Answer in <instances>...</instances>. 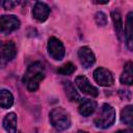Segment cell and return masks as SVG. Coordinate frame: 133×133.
I'll use <instances>...</instances> for the list:
<instances>
[{
    "instance_id": "1",
    "label": "cell",
    "mask_w": 133,
    "mask_h": 133,
    "mask_svg": "<svg viewBox=\"0 0 133 133\" xmlns=\"http://www.w3.org/2000/svg\"><path fill=\"white\" fill-rule=\"evenodd\" d=\"M45 78V69L42 62L39 61H35L33 63H31L25 75L23 78V82L26 85L27 89L30 91H35L38 86L39 83L42 82V80Z\"/></svg>"
},
{
    "instance_id": "2",
    "label": "cell",
    "mask_w": 133,
    "mask_h": 133,
    "mask_svg": "<svg viewBox=\"0 0 133 133\" xmlns=\"http://www.w3.org/2000/svg\"><path fill=\"white\" fill-rule=\"evenodd\" d=\"M115 121V110L111 105L104 104L95 118L94 123L98 128L106 129L113 125Z\"/></svg>"
},
{
    "instance_id": "3",
    "label": "cell",
    "mask_w": 133,
    "mask_h": 133,
    "mask_svg": "<svg viewBox=\"0 0 133 133\" xmlns=\"http://www.w3.org/2000/svg\"><path fill=\"white\" fill-rule=\"evenodd\" d=\"M50 122L52 126L58 131L66 130L71 126V118L69 113L60 107L54 108L50 112Z\"/></svg>"
},
{
    "instance_id": "4",
    "label": "cell",
    "mask_w": 133,
    "mask_h": 133,
    "mask_svg": "<svg viewBox=\"0 0 133 133\" xmlns=\"http://www.w3.org/2000/svg\"><path fill=\"white\" fill-rule=\"evenodd\" d=\"M20 27V20L16 16H0V32L2 33H10L17 30Z\"/></svg>"
},
{
    "instance_id": "5",
    "label": "cell",
    "mask_w": 133,
    "mask_h": 133,
    "mask_svg": "<svg viewBox=\"0 0 133 133\" xmlns=\"http://www.w3.org/2000/svg\"><path fill=\"white\" fill-rule=\"evenodd\" d=\"M48 53L54 60H61L65 50L62 43L56 37H50L48 41Z\"/></svg>"
},
{
    "instance_id": "6",
    "label": "cell",
    "mask_w": 133,
    "mask_h": 133,
    "mask_svg": "<svg viewBox=\"0 0 133 133\" xmlns=\"http://www.w3.org/2000/svg\"><path fill=\"white\" fill-rule=\"evenodd\" d=\"M94 78L98 84L101 86H111L113 84V75L110 71L104 68H98L94 72Z\"/></svg>"
},
{
    "instance_id": "7",
    "label": "cell",
    "mask_w": 133,
    "mask_h": 133,
    "mask_svg": "<svg viewBox=\"0 0 133 133\" xmlns=\"http://www.w3.org/2000/svg\"><path fill=\"white\" fill-rule=\"evenodd\" d=\"M75 82H76V85L78 86V88L83 94L91 96V97H97L98 96V94H99L98 89L94 85H91V83L89 82V80L85 76H78L75 79Z\"/></svg>"
},
{
    "instance_id": "8",
    "label": "cell",
    "mask_w": 133,
    "mask_h": 133,
    "mask_svg": "<svg viewBox=\"0 0 133 133\" xmlns=\"http://www.w3.org/2000/svg\"><path fill=\"white\" fill-rule=\"evenodd\" d=\"M78 57H79L81 64L85 69L90 68L96 61L95 54L88 47H81L78 51Z\"/></svg>"
},
{
    "instance_id": "9",
    "label": "cell",
    "mask_w": 133,
    "mask_h": 133,
    "mask_svg": "<svg viewBox=\"0 0 133 133\" xmlns=\"http://www.w3.org/2000/svg\"><path fill=\"white\" fill-rule=\"evenodd\" d=\"M50 15V7L44 2H36L32 9V16L39 22H44Z\"/></svg>"
},
{
    "instance_id": "10",
    "label": "cell",
    "mask_w": 133,
    "mask_h": 133,
    "mask_svg": "<svg viewBox=\"0 0 133 133\" xmlns=\"http://www.w3.org/2000/svg\"><path fill=\"white\" fill-rule=\"evenodd\" d=\"M17 50L12 42H6L3 44L2 50L0 52V63H6L10 61L16 56Z\"/></svg>"
},
{
    "instance_id": "11",
    "label": "cell",
    "mask_w": 133,
    "mask_h": 133,
    "mask_svg": "<svg viewBox=\"0 0 133 133\" xmlns=\"http://www.w3.org/2000/svg\"><path fill=\"white\" fill-rule=\"evenodd\" d=\"M97 108V103L94 101V100H88V99H85L83 100L80 105H79V113L83 116H89Z\"/></svg>"
},
{
    "instance_id": "12",
    "label": "cell",
    "mask_w": 133,
    "mask_h": 133,
    "mask_svg": "<svg viewBox=\"0 0 133 133\" xmlns=\"http://www.w3.org/2000/svg\"><path fill=\"white\" fill-rule=\"evenodd\" d=\"M17 115L14 112H10L5 115L3 119V127L7 133H16L17 132Z\"/></svg>"
},
{
    "instance_id": "13",
    "label": "cell",
    "mask_w": 133,
    "mask_h": 133,
    "mask_svg": "<svg viewBox=\"0 0 133 133\" xmlns=\"http://www.w3.org/2000/svg\"><path fill=\"white\" fill-rule=\"evenodd\" d=\"M119 80L123 84H127V85H131L133 83V70H132V62L131 61H129L125 64L124 72L121 75Z\"/></svg>"
},
{
    "instance_id": "14",
    "label": "cell",
    "mask_w": 133,
    "mask_h": 133,
    "mask_svg": "<svg viewBox=\"0 0 133 133\" xmlns=\"http://www.w3.org/2000/svg\"><path fill=\"white\" fill-rule=\"evenodd\" d=\"M14 104V96L7 89H0V107L9 108Z\"/></svg>"
},
{
    "instance_id": "15",
    "label": "cell",
    "mask_w": 133,
    "mask_h": 133,
    "mask_svg": "<svg viewBox=\"0 0 133 133\" xmlns=\"http://www.w3.org/2000/svg\"><path fill=\"white\" fill-rule=\"evenodd\" d=\"M111 18H112V21H113V25H114V29H115V32L117 34V36L119 38H122V35H123V19H122V15L119 11L117 10H113L111 12Z\"/></svg>"
},
{
    "instance_id": "16",
    "label": "cell",
    "mask_w": 133,
    "mask_h": 133,
    "mask_svg": "<svg viewBox=\"0 0 133 133\" xmlns=\"http://www.w3.org/2000/svg\"><path fill=\"white\" fill-rule=\"evenodd\" d=\"M63 87H64L65 96L68 97V99L70 101H79L80 100V96H79L78 91L76 90V88H75V86L73 85L72 82H70V81L64 82Z\"/></svg>"
},
{
    "instance_id": "17",
    "label": "cell",
    "mask_w": 133,
    "mask_h": 133,
    "mask_svg": "<svg viewBox=\"0 0 133 133\" xmlns=\"http://www.w3.org/2000/svg\"><path fill=\"white\" fill-rule=\"evenodd\" d=\"M133 107L131 105L125 107L122 112H121V119L123 123H125L128 126H132L133 125Z\"/></svg>"
},
{
    "instance_id": "18",
    "label": "cell",
    "mask_w": 133,
    "mask_h": 133,
    "mask_svg": "<svg viewBox=\"0 0 133 133\" xmlns=\"http://www.w3.org/2000/svg\"><path fill=\"white\" fill-rule=\"evenodd\" d=\"M132 12H129L128 18H127V23H126V28H125V35L127 38V46L131 50L132 49Z\"/></svg>"
},
{
    "instance_id": "19",
    "label": "cell",
    "mask_w": 133,
    "mask_h": 133,
    "mask_svg": "<svg viewBox=\"0 0 133 133\" xmlns=\"http://www.w3.org/2000/svg\"><path fill=\"white\" fill-rule=\"evenodd\" d=\"M75 71H76V66L72 62H66L57 69V73H59L61 75H71Z\"/></svg>"
},
{
    "instance_id": "20",
    "label": "cell",
    "mask_w": 133,
    "mask_h": 133,
    "mask_svg": "<svg viewBox=\"0 0 133 133\" xmlns=\"http://www.w3.org/2000/svg\"><path fill=\"white\" fill-rule=\"evenodd\" d=\"M95 20H96V23L99 25V26H105L107 24V18H106V15L102 11H99L95 15Z\"/></svg>"
},
{
    "instance_id": "21",
    "label": "cell",
    "mask_w": 133,
    "mask_h": 133,
    "mask_svg": "<svg viewBox=\"0 0 133 133\" xmlns=\"http://www.w3.org/2000/svg\"><path fill=\"white\" fill-rule=\"evenodd\" d=\"M19 4V1H11V0H6L2 2V5L5 9H12Z\"/></svg>"
},
{
    "instance_id": "22",
    "label": "cell",
    "mask_w": 133,
    "mask_h": 133,
    "mask_svg": "<svg viewBox=\"0 0 133 133\" xmlns=\"http://www.w3.org/2000/svg\"><path fill=\"white\" fill-rule=\"evenodd\" d=\"M116 133H132V131H130V130H119Z\"/></svg>"
},
{
    "instance_id": "23",
    "label": "cell",
    "mask_w": 133,
    "mask_h": 133,
    "mask_svg": "<svg viewBox=\"0 0 133 133\" xmlns=\"http://www.w3.org/2000/svg\"><path fill=\"white\" fill-rule=\"evenodd\" d=\"M3 44H4V43L0 41V52H1V50H2V47H3Z\"/></svg>"
},
{
    "instance_id": "24",
    "label": "cell",
    "mask_w": 133,
    "mask_h": 133,
    "mask_svg": "<svg viewBox=\"0 0 133 133\" xmlns=\"http://www.w3.org/2000/svg\"><path fill=\"white\" fill-rule=\"evenodd\" d=\"M78 133H87V132H85V131H81V130H80V131H78Z\"/></svg>"
}]
</instances>
